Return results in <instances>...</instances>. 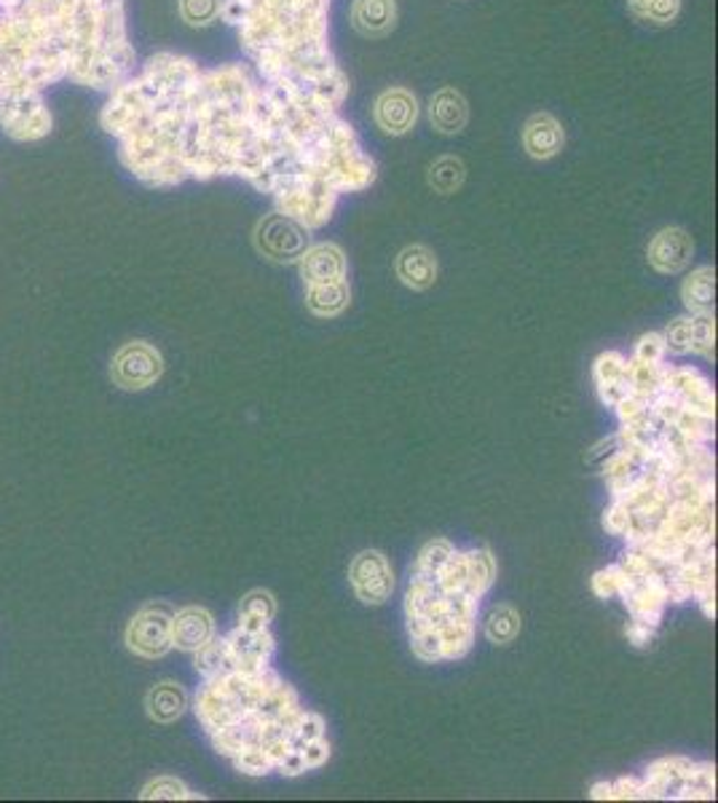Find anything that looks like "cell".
Returning <instances> with one entry per match:
<instances>
[{"label": "cell", "mask_w": 718, "mask_h": 803, "mask_svg": "<svg viewBox=\"0 0 718 803\" xmlns=\"http://www.w3.org/2000/svg\"><path fill=\"white\" fill-rule=\"evenodd\" d=\"M100 124L148 188L241 177L269 194L290 175L360 194L378 177L373 156L339 111L263 84L250 65L201 67L175 51L148 56L107 92Z\"/></svg>", "instance_id": "1"}, {"label": "cell", "mask_w": 718, "mask_h": 803, "mask_svg": "<svg viewBox=\"0 0 718 803\" xmlns=\"http://www.w3.org/2000/svg\"><path fill=\"white\" fill-rule=\"evenodd\" d=\"M135 70L126 0H0V102L60 81L107 94Z\"/></svg>", "instance_id": "2"}, {"label": "cell", "mask_w": 718, "mask_h": 803, "mask_svg": "<svg viewBox=\"0 0 718 803\" xmlns=\"http://www.w3.org/2000/svg\"><path fill=\"white\" fill-rule=\"evenodd\" d=\"M220 19L263 84L341 113L352 86L330 49V0H222Z\"/></svg>", "instance_id": "3"}, {"label": "cell", "mask_w": 718, "mask_h": 803, "mask_svg": "<svg viewBox=\"0 0 718 803\" xmlns=\"http://www.w3.org/2000/svg\"><path fill=\"white\" fill-rule=\"evenodd\" d=\"M271 199H274L279 215L295 220L306 231H316V228L333 220L341 196L320 177L290 175L282 182H277V188L271 190Z\"/></svg>", "instance_id": "4"}, {"label": "cell", "mask_w": 718, "mask_h": 803, "mask_svg": "<svg viewBox=\"0 0 718 803\" xmlns=\"http://www.w3.org/2000/svg\"><path fill=\"white\" fill-rule=\"evenodd\" d=\"M0 132L17 143H35L52 132V111L43 94H22L0 102Z\"/></svg>", "instance_id": "5"}, {"label": "cell", "mask_w": 718, "mask_h": 803, "mask_svg": "<svg viewBox=\"0 0 718 803\" xmlns=\"http://www.w3.org/2000/svg\"><path fill=\"white\" fill-rule=\"evenodd\" d=\"M126 646L143 659H162L171 651V614L164 605H148L126 629Z\"/></svg>", "instance_id": "6"}, {"label": "cell", "mask_w": 718, "mask_h": 803, "mask_svg": "<svg viewBox=\"0 0 718 803\" xmlns=\"http://www.w3.org/2000/svg\"><path fill=\"white\" fill-rule=\"evenodd\" d=\"M164 373V359L148 343L135 341L126 343L113 356V380L126 392H139V388L154 386Z\"/></svg>", "instance_id": "7"}, {"label": "cell", "mask_w": 718, "mask_h": 803, "mask_svg": "<svg viewBox=\"0 0 718 803\" xmlns=\"http://www.w3.org/2000/svg\"><path fill=\"white\" fill-rule=\"evenodd\" d=\"M348 582L354 586V595L365 605L386 603L394 592L392 563L376 550L360 552L348 569Z\"/></svg>", "instance_id": "8"}, {"label": "cell", "mask_w": 718, "mask_h": 803, "mask_svg": "<svg viewBox=\"0 0 718 803\" xmlns=\"http://www.w3.org/2000/svg\"><path fill=\"white\" fill-rule=\"evenodd\" d=\"M228 659H231V669L239 675H260L271 667V656L277 651V640L271 629H258V633H247V629H233L226 637Z\"/></svg>", "instance_id": "9"}, {"label": "cell", "mask_w": 718, "mask_h": 803, "mask_svg": "<svg viewBox=\"0 0 718 803\" xmlns=\"http://www.w3.org/2000/svg\"><path fill=\"white\" fill-rule=\"evenodd\" d=\"M418 116H422L418 97L405 86L384 88L376 102H373V121L389 137H405V134L416 129Z\"/></svg>", "instance_id": "10"}, {"label": "cell", "mask_w": 718, "mask_h": 803, "mask_svg": "<svg viewBox=\"0 0 718 803\" xmlns=\"http://www.w3.org/2000/svg\"><path fill=\"white\" fill-rule=\"evenodd\" d=\"M663 392L681 399V405L689 410L716 418V392L700 369L665 365L663 362Z\"/></svg>", "instance_id": "11"}, {"label": "cell", "mask_w": 718, "mask_h": 803, "mask_svg": "<svg viewBox=\"0 0 718 803\" xmlns=\"http://www.w3.org/2000/svg\"><path fill=\"white\" fill-rule=\"evenodd\" d=\"M258 247L269 258L288 263V260H298L309 247V231L298 226L295 220L284 218V215L274 212L269 220L258 226Z\"/></svg>", "instance_id": "12"}, {"label": "cell", "mask_w": 718, "mask_h": 803, "mask_svg": "<svg viewBox=\"0 0 718 803\" xmlns=\"http://www.w3.org/2000/svg\"><path fill=\"white\" fill-rule=\"evenodd\" d=\"M646 258H649V265L657 273H665V277H676V273L686 271L691 265V258H695V241L691 236L684 231V228L670 226L663 228L646 247Z\"/></svg>", "instance_id": "13"}, {"label": "cell", "mask_w": 718, "mask_h": 803, "mask_svg": "<svg viewBox=\"0 0 718 803\" xmlns=\"http://www.w3.org/2000/svg\"><path fill=\"white\" fill-rule=\"evenodd\" d=\"M298 271H301V279L306 286L346 282L348 279L346 252H343L339 244H333V241L311 244L306 247V252L298 258Z\"/></svg>", "instance_id": "14"}, {"label": "cell", "mask_w": 718, "mask_h": 803, "mask_svg": "<svg viewBox=\"0 0 718 803\" xmlns=\"http://www.w3.org/2000/svg\"><path fill=\"white\" fill-rule=\"evenodd\" d=\"M695 766V761L684 755H670L654 761L649 769H646L644 782V801H681V788L689 769Z\"/></svg>", "instance_id": "15"}, {"label": "cell", "mask_w": 718, "mask_h": 803, "mask_svg": "<svg viewBox=\"0 0 718 803\" xmlns=\"http://www.w3.org/2000/svg\"><path fill=\"white\" fill-rule=\"evenodd\" d=\"M520 139H523V150L529 153L533 161H550V158H555L563 150L565 132L561 121L552 113L539 111L523 124Z\"/></svg>", "instance_id": "16"}, {"label": "cell", "mask_w": 718, "mask_h": 803, "mask_svg": "<svg viewBox=\"0 0 718 803\" xmlns=\"http://www.w3.org/2000/svg\"><path fill=\"white\" fill-rule=\"evenodd\" d=\"M215 637V619L207 608L188 605L171 614V648L196 654Z\"/></svg>", "instance_id": "17"}, {"label": "cell", "mask_w": 718, "mask_h": 803, "mask_svg": "<svg viewBox=\"0 0 718 803\" xmlns=\"http://www.w3.org/2000/svg\"><path fill=\"white\" fill-rule=\"evenodd\" d=\"M427 113L431 129L445 134V137H456V134H461L469 124V102L459 88L454 86L437 88V92L429 97Z\"/></svg>", "instance_id": "18"}, {"label": "cell", "mask_w": 718, "mask_h": 803, "mask_svg": "<svg viewBox=\"0 0 718 803\" xmlns=\"http://www.w3.org/2000/svg\"><path fill=\"white\" fill-rule=\"evenodd\" d=\"M394 271H397L399 282L410 286V290H429L437 282V258L429 247L410 244L397 254Z\"/></svg>", "instance_id": "19"}, {"label": "cell", "mask_w": 718, "mask_h": 803, "mask_svg": "<svg viewBox=\"0 0 718 803\" xmlns=\"http://www.w3.org/2000/svg\"><path fill=\"white\" fill-rule=\"evenodd\" d=\"M627 359L620 352H606L595 359L593 378L599 386V397L606 407H614L631 394V384H627Z\"/></svg>", "instance_id": "20"}, {"label": "cell", "mask_w": 718, "mask_h": 803, "mask_svg": "<svg viewBox=\"0 0 718 803\" xmlns=\"http://www.w3.org/2000/svg\"><path fill=\"white\" fill-rule=\"evenodd\" d=\"M352 24L365 38L389 35L397 28V3L394 0H354Z\"/></svg>", "instance_id": "21"}, {"label": "cell", "mask_w": 718, "mask_h": 803, "mask_svg": "<svg viewBox=\"0 0 718 803\" xmlns=\"http://www.w3.org/2000/svg\"><path fill=\"white\" fill-rule=\"evenodd\" d=\"M714 290L716 271L710 265H700L684 279L681 301L689 314H714Z\"/></svg>", "instance_id": "22"}, {"label": "cell", "mask_w": 718, "mask_h": 803, "mask_svg": "<svg viewBox=\"0 0 718 803\" xmlns=\"http://www.w3.org/2000/svg\"><path fill=\"white\" fill-rule=\"evenodd\" d=\"M352 303V290L346 282H330V284H311L306 286V309L314 316L333 319L343 314Z\"/></svg>", "instance_id": "23"}, {"label": "cell", "mask_w": 718, "mask_h": 803, "mask_svg": "<svg viewBox=\"0 0 718 803\" xmlns=\"http://www.w3.org/2000/svg\"><path fill=\"white\" fill-rule=\"evenodd\" d=\"M188 707V693L180 684H171V680H164L150 688L148 693V716L158 720V723H171L186 712Z\"/></svg>", "instance_id": "24"}, {"label": "cell", "mask_w": 718, "mask_h": 803, "mask_svg": "<svg viewBox=\"0 0 718 803\" xmlns=\"http://www.w3.org/2000/svg\"><path fill=\"white\" fill-rule=\"evenodd\" d=\"M277 616V601L269 590H252L250 595L241 597L239 603V629L247 633H258V629H269V624Z\"/></svg>", "instance_id": "25"}, {"label": "cell", "mask_w": 718, "mask_h": 803, "mask_svg": "<svg viewBox=\"0 0 718 803\" xmlns=\"http://www.w3.org/2000/svg\"><path fill=\"white\" fill-rule=\"evenodd\" d=\"M493 578H497V563H493L491 552L488 550L467 552V586H464V592L482 601V597L488 595V590L493 586Z\"/></svg>", "instance_id": "26"}, {"label": "cell", "mask_w": 718, "mask_h": 803, "mask_svg": "<svg viewBox=\"0 0 718 803\" xmlns=\"http://www.w3.org/2000/svg\"><path fill=\"white\" fill-rule=\"evenodd\" d=\"M644 467L646 463L638 456H633V452L614 450L606 458V463H603V477H606L608 488H612V496H620L644 471Z\"/></svg>", "instance_id": "27"}, {"label": "cell", "mask_w": 718, "mask_h": 803, "mask_svg": "<svg viewBox=\"0 0 718 803\" xmlns=\"http://www.w3.org/2000/svg\"><path fill=\"white\" fill-rule=\"evenodd\" d=\"M464 180H467V167L459 156H440L429 167V185L443 196L456 194Z\"/></svg>", "instance_id": "28"}, {"label": "cell", "mask_w": 718, "mask_h": 803, "mask_svg": "<svg viewBox=\"0 0 718 803\" xmlns=\"http://www.w3.org/2000/svg\"><path fill=\"white\" fill-rule=\"evenodd\" d=\"M684 0H627V9L635 19L646 24H657V28H667L681 14Z\"/></svg>", "instance_id": "29"}, {"label": "cell", "mask_w": 718, "mask_h": 803, "mask_svg": "<svg viewBox=\"0 0 718 803\" xmlns=\"http://www.w3.org/2000/svg\"><path fill=\"white\" fill-rule=\"evenodd\" d=\"M627 384H631V394L652 399L663 392V365H652V362L627 359Z\"/></svg>", "instance_id": "30"}, {"label": "cell", "mask_w": 718, "mask_h": 803, "mask_svg": "<svg viewBox=\"0 0 718 803\" xmlns=\"http://www.w3.org/2000/svg\"><path fill=\"white\" fill-rule=\"evenodd\" d=\"M520 633V614L512 605H497L486 619V637L497 646H507Z\"/></svg>", "instance_id": "31"}, {"label": "cell", "mask_w": 718, "mask_h": 803, "mask_svg": "<svg viewBox=\"0 0 718 803\" xmlns=\"http://www.w3.org/2000/svg\"><path fill=\"white\" fill-rule=\"evenodd\" d=\"M710 799H716L714 763H695L684 780L681 801H710Z\"/></svg>", "instance_id": "32"}, {"label": "cell", "mask_w": 718, "mask_h": 803, "mask_svg": "<svg viewBox=\"0 0 718 803\" xmlns=\"http://www.w3.org/2000/svg\"><path fill=\"white\" fill-rule=\"evenodd\" d=\"M691 330H689V352L703 356V359H714L716 356V319L714 314H689Z\"/></svg>", "instance_id": "33"}, {"label": "cell", "mask_w": 718, "mask_h": 803, "mask_svg": "<svg viewBox=\"0 0 718 803\" xmlns=\"http://www.w3.org/2000/svg\"><path fill=\"white\" fill-rule=\"evenodd\" d=\"M673 426H676V429L695 445H710L716 437V418L703 416V413L689 410V407H684L681 416L676 418V424Z\"/></svg>", "instance_id": "34"}, {"label": "cell", "mask_w": 718, "mask_h": 803, "mask_svg": "<svg viewBox=\"0 0 718 803\" xmlns=\"http://www.w3.org/2000/svg\"><path fill=\"white\" fill-rule=\"evenodd\" d=\"M196 672L201 675V678H215V675L220 672H228L231 669V659H228V648H226V640H218V637H212V640L207 643L205 648H199L196 651Z\"/></svg>", "instance_id": "35"}, {"label": "cell", "mask_w": 718, "mask_h": 803, "mask_svg": "<svg viewBox=\"0 0 718 803\" xmlns=\"http://www.w3.org/2000/svg\"><path fill=\"white\" fill-rule=\"evenodd\" d=\"M435 582L445 595H454V592H464L467 586V552L456 550L448 560L443 563V569L437 571Z\"/></svg>", "instance_id": "36"}, {"label": "cell", "mask_w": 718, "mask_h": 803, "mask_svg": "<svg viewBox=\"0 0 718 803\" xmlns=\"http://www.w3.org/2000/svg\"><path fill=\"white\" fill-rule=\"evenodd\" d=\"M454 552H456V546L450 544L448 539H435V541H429V544L424 546L422 552H418L416 569H413V571L422 573V576H431V578H435V576H437V571L443 569L445 560H448L450 554H454Z\"/></svg>", "instance_id": "37"}, {"label": "cell", "mask_w": 718, "mask_h": 803, "mask_svg": "<svg viewBox=\"0 0 718 803\" xmlns=\"http://www.w3.org/2000/svg\"><path fill=\"white\" fill-rule=\"evenodd\" d=\"M222 11V0H180V14L194 28H207L218 22Z\"/></svg>", "instance_id": "38"}, {"label": "cell", "mask_w": 718, "mask_h": 803, "mask_svg": "<svg viewBox=\"0 0 718 803\" xmlns=\"http://www.w3.org/2000/svg\"><path fill=\"white\" fill-rule=\"evenodd\" d=\"M231 763H233V769L241 771V774H247V776H266L274 771V763L269 761V755H266L263 748L239 750V753L231 758Z\"/></svg>", "instance_id": "39"}, {"label": "cell", "mask_w": 718, "mask_h": 803, "mask_svg": "<svg viewBox=\"0 0 718 803\" xmlns=\"http://www.w3.org/2000/svg\"><path fill=\"white\" fill-rule=\"evenodd\" d=\"M627 586V576L620 571V565H608V569L599 571L593 576V592L601 597V601H608V597H620Z\"/></svg>", "instance_id": "40"}, {"label": "cell", "mask_w": 718, "mask_h": 803, "mask_svg": "<svg viewBox=\"0 0 718 803\" xmlns=\"http://www.w3.org/2000/svg\"><path fill=\"white\" fill-rule=\"evenodd\" d=\"M143 799H201V795L190 793V790L183 785L180 780H175V776H158V780L150 782V785L143 788Z\"/></svg>", "instance_id": "41"}, {"label": "cell", "mask_w": 718, "mask_h": 803, "mask_svg": "<svg viewBox=\"0 0 718 803\" xmlns=\"http://www.w3.org/2000/svg\"><path fill=\"white\" fill-rule=\"evenodd\" d=\"M325 718L320 716V712H311V710H303L301 720H298L295 726V734H292V748L301 750L303 744L306 742H314V739H322L325 737Z\"/></svg>", "instance_id": "42"}, {"label": "cell", "mask_w": 718, "mask_h": 803, "mask_svg": "<svg viewBox=\"0 0 718 803\" xmlns=\"http://www.w3.org/2000/svg\"><path fill=\"white\" fill-rule=\"evenodd\" d=\"M689 330H691V316H678L667 324L663 333L667 354H689Z\"/></svg>", "instance_id": "43"}, {"label": "cell", "mask_w": 718, "mask_h": 803, "mask_svg": "<svg viewBox=\"0 0 718 803\" xmlns=\"http://www.w3.org/2000/svg\"><path fill=\"white\" fill-rule=\"evenodd\" d=\"M410 635V648L413 654L418 656L422 661H443L440 656V635L435 629H418V633H408Z\"/></svg>", "instance_id": "44"}, {"label": "cell", "mask_w": 718, "mask_h": 803, "mask_svg": "<svg viewBox=\"0 0 718 803\" xmlns=\"http://www.w3.org/2000/svg\"><path fill=\"white\" fill-rule=\"evenodd\" d=\"M665 356H667V348H665L663 333H646L638 337V343H635L633 359L652 362V365H663Z\"/></svg>", "instance_id": "45"}, {"label": "cell", "mask_w": 718, "mask_h": 803, "mask_svg": "<svg viewBox=\"0 0 718 803\" xmlns=\"http://www.w3.org/2000/svg\"><path fill=\"white\" fill-rule=\"evenodd\" d=\"M603 528H606L608 535L625 539V533L631 531V509H627L620 499H614L612 507L603 512Z\"/></svg>", "instance_id": "46"}, {"label": "cell", "mask_w": 718, "mask_h": 803, "mask_svg": "<svg viewBox=\"0 0 718 803\" xmlns=\"http://www.w3.org/2000/svg\"><path fill=\"white\" fill-rule=\"evenodd\" d=\"M614 410H616V418H620V424H633V420L644 418L646 413H649V399L638 397V394H627L625 399L616 401Z\"/></svg>", "instance_id": "47"}, {"label": "cell", "mask_w": 718, "mask_h": 803, "mask_svg": "<svg viewBox=\"0 0 718 803\" xmlns=\"http://www.w3.org/2000/svg\"><path fill=\"white\" fill-rule=\"evenodd\" d=\"M644 801V782L635 776H622V780L612 782V793L608 801Z\"/></svg>", "instance_id": "48"}, {"label": "cell", "mask_w": 718, "mask_h": 803, "mask_svg": "<svg viewBox=\"0 0 718 803\" xmlns=\"http://www.w3.org/2000/svg\"><path fill=\"white\" fill-rule=\"evenodd\" d=\"M301 755H303V763H306V771L325 766V763L330 761L327 739L322 737V739H314V742H306L301 748Z\"/></svg>", "instance_id": "49"}, {"label": "cell", "mask_w": 718, "mask_h": 803, "mask_svg": "<svg viewBox=\"0 0 718 803\" xmlns=\"http://www.w3.org/2000/svg\"><path fill=\"white\" fill-rule=\"evenodd\" d=\"M625 637L633 643L635 648H644L654 640V627H649V624H644V622L631 619V624L625 627Z\"/></svg>", "instance_id": "50"}, {"label": "cell", "mask_w": 718, "mask_h": 803, "mask_svg": "<svg viewBox=\"0 0 718 803\" xmlns=\"http://www.w3.org/2000/svg\"><path fill=\"white\" fill-rule=\"evenodd\" d=\"M277 771H282L284 776H301L303 771H306V763H303L301 750H292V753L284 758L282 763H279Z\"/></svg>", "instance_id": "51"}, {"label": "cell", "mask_w": 718, "mask_h": 803, "mask_svg": "<svg viewBox=\"0 0 718 803\" xmlns=\"http://www.w3.org/2000/svg\"><path fill=\"white\" fill-rule=\"evenodd\" d=\"M608 793H612V782H599V785L590 788V799L595 801H608Z\"/></svg>", "instance_id": "52"}]
</instances>
